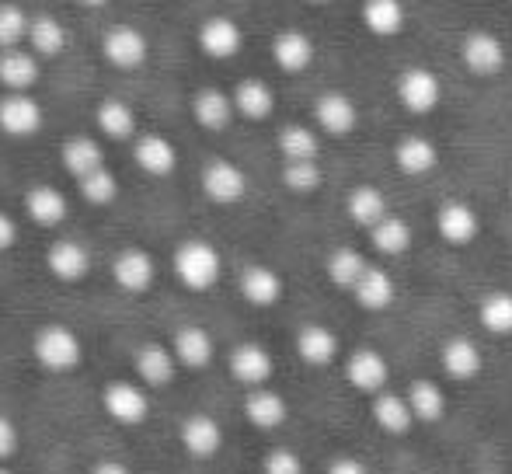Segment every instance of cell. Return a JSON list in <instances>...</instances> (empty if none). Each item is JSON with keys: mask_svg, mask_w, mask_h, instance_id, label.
I'll use <instances>...</instances> for the list:
<instances>
[{"mask_svg": "<svg viewBox=\"0 0 512 474\" xmlns=\"http://www.w3.org/2000/svg\"><path fill=\"white\" fill-rule=\"evenodd\" d=\"M220 251L213 248L203 237H189L175 248V276L182 279L185 290L206 293L220 279Z\"/></svg>", "mask_w": 512, "mask_h": 474, "instance_id": "1", "label": "cell"}, {"mask_svg": "<svg viewBox=\"0 0 512 474\" xmlns=\"http://www.w3.org/2000/svg\"><path fill=\"white\" fill-rule=\"evenodd\" d=\"M32 353L39 359L42 370H49V373H70V370H77V363L84 359L81 339H77V332L67 325H42L32 339Z\"/></svg>", "mask_w": 512, "mask_h": 474, "instance_id": "2", "label": "cell"}, {"mask_svg": "<svg viewBox=\"0 0 512 474\" xmlns=\"http://www.w3.org/2000/svg\"><path fill=\"white\" fill-rule=\"evenodd\" d=\"M394 95H398L401 109L411 112V116H432L443 102V81L429 67H408L394 84Z\"/></svg>", "mask_w": 512, "mask_h": 474, "instance_id": "3", "label": "cell"}, {"mask_svg": "<svg viewBox=\"0 0 512 474\" xmlns=\"http://www.w3.org/2000/svg\"><path fill=\"white\" fill-rule=\"evenodd\" d=\"M460 60H464V67L471 70L474 77H499L509 63V53H506V42L495 32L474 28V32H467L464 42H460Z\"/></svg>", "mask_w": 512, "mask_h": 474, "instance_id": "4", "label": "cell"}, {"mask_svg": "<svg viewBox=\"0 0 512 474\" xmlns=\"http://www.w3.org/2000/svg\"><path fill=\"white\" fill-rule=\"evenodd\" d=\"M147 35L133 25H112L102 35V56L115 70H136L147 63Z\"/></svg>", "mask_w": 512, "mask_h": 474, "instance_id": "5", "label": "cell"}, {"mask_svg": "<svg viewBox=\"0 0 512 474\" xmlns=\"http://www.w3.org/2000/svg\"><path fill=\"white\" fill-rule=\"evenodd\" d=\"M203 192L209 203L234 206L248 192V175L234 161H227V157H216V161H209L203 168Z\"/></svg>", "mask_w": 512, "mask_h": 474, "instance_id": "6", "label": "cell"}, {"mask_svg": "<svg viewBox=\"0 0 512 474\" xmlns=\"http://www.w3.org/2000/svg\"><path fill=\"white\" fill-rule=\"evenodd\" d=\"M345 380H349L352 391L373 398V394L387 391L391 363H387L384 353H377V349H356V353L345 359Z\"/></svg>", "mask_w": 512, "mask_h": 474, "instance_id": "7", "label": "cell"}, {"mask_svg": "<svg viewBox=\"0 0 512 474\" xmlns=\"http://www.w3.org/2000/svg\"><path fill=\"white\" fill-rule=\"evenodd\" d=\"M436 234L443 237L450 248H467V244L478 241L481 234V217L471 203H460L450 199L436 210Z\"/></svg>", "mask_w": 512, "mask_h": 474, "instance_id": "8", "label": "cell"}, {"mask_svg": "<svg viewBox=\"0 0 512 474\" xmlns=\"http://www.w3.org/2000/svg\"><path fill=\"white\" fill-rule=\"evenodd\" d=\"M439 366H443V373L453 384H471V380H478L481 370H485V353L478 349V342H471L467 335H457V339L443 342V349H439Z\"/></svg>", "mask_w": 512, "mask_h": 474, "instance_id": "9", "label": "cell"}, {"mask_svg": "<svg viewBox=\"0 0 512 474\" xmlns=\"http://www.w3.org/2000/svg\"><path fill=\"white\" fill-rule=\"evenodd\" d=\"M314 126L328 136H349L359 126V105L345 91H324L314 102Z\"/></svg>", "mask_w": 512, "mask_h": 474, "instance_id": "10", "label": "cell"}, {"mask_svg": "<svg viewBox=\"0 0 512 474\" xmlns=\"http://www.w3.org/2000/svg\"><path fill=\"white\" fill-rule=\"evenodd\" d=\"M102 405L122 426H140L150 415V398L143 394V387L129 384V380H112L102 391Z\"/></svg>", "mask_w": 512, "mask_h": 474, "instance_id": "11", "label": "cell"}, {"mask_svg": "<svg viewBox=\"0 0 512 474\" xmlns=\"http://www.w3.org/2000/svg\"><path fill=\"white\" fill-rule=\"evenodd\" d=\"M244 46V32L234 18L227 14H213L199 25V49L209 60H234Z\"/></svg>", "mask_w": 512, "mask_h": 474, "instance_id": "12", "label": "cell"}, {"mask_svg": "<svg viewBox=\"0 0 512 474\" xmlns=\"http://www.w3.org/2000/svg\"><path fill=\"white\" fill-rule=\"evenodd\" d=\"M276 373V359L265 346L258 342H241V346L230 353V377L244 387H265Z\"/></svg>", "mask_w": 512, "mask_h": 474, "instance_id": "13", "label": "cell"}, {"mask_svg": "<svg viewBox=\"0 0 512 474\" xmlns=\"http://www.w3.org/2000/svg\"><path fill=\"white\" fill-rule=\"evenodd\" d=\"M178 440H182V447H185V454H189V457H196V461H209V457L220 454L223 429H220V422H216L213 415L196 412V415H189V419L182 422V429H178Z\"/></svg>", "mask_w": 512, "mask_h": 474, "instance_id": "14", "label": "cell"}, {"mask_svg": "<svg viewBox=\"0 0 512 474\" xmlns=\"http://www.w3.org/2000/svg\"><path fill=\"white\" fill-rule=\"evenodd\" d=\"M0 129L7 136H32L42 129V105L28 91H11L0 98Z\"/></svg>", "mask_w": 512, "mask_h": 474, "instance_id": "15", "label": "cell"}, {"mask_svg": "<svg viewBox=\"0 0 512 474\" xmlns=\"http://www.w3.org/2000/svg\"><path fill=\"white\" fill-rule=\"evenodd\" d=\"M394 164L408 178H425L439 168V147L422 133H408L394 143Z\"/></svg>", "mask_w": 512, "mask_h": 474, "instance_id": "16", "label": "cell"}, {"mask_svg": "<svg viewBox=\"0 0 512 474\" xmlns=\"http://www.w3.org/2000/svg\"><path fill=\"white\" fill-rule=\"evenodd\" d=\"M244 419H248L255 429L272 433V429L286 426V419H290V405H286L283 394L272 391V387H251L248 398H244Z\"/></svg>", "mask_w": 512, "mask_h": 474, "instance_id": "17", "label": "cell"}, {"mask_svg": "<svg viewBox=\"0 0 512 474\" xmlns=\"http://www.w3.org/2000/svg\"><path fill=\"white\" fill-rule=\"evenodd\" d=\"M112 276L126 293H147L157 276V265L143 248H122L112 262Z\"/></svg>", "mask_w": 512, "mask_h": 474, "instance_id": "18", "label": "cell"}, {"mask_svg": "<svg viewBox=\"0 0 512 474\" xmlns=\"http://www.w3.org/2000/svg\"><path fill=\"white\" fill-rule=\"evenodd\" d=\"M352 297H356V304L363 307V311L384 314V311H391L394 300H398V283H394V276L384 265H370L366 276L359 279V286L352 290Z\"/></svg>", "mask_w": 512, "mask_h": 474, "instance_id": "19", "label": "cell"}, {"mask_svg": "<svg viewBox=\"0 0 512 474\" xmlns=\"http://www.w3.org/2000/svg\"><path fill=\"white\" fill-rule=\"evenodd\" d=\"M237 286H241V297L248 300L251 307H276L279 300H283V276H279L272 265H248V269L241 272V279H237Z\"/></svg>", "mask_w": 512, "mask_h": 474, "instance_id": "20", "label": "cell"}, {"mask_svg": "<svg viewBox=\"0 0 512 474\" xmlns=\"http://www.w3.org/2000/svg\"><path fill=\"white\" fill-rule=\"evenodd\" d=\"M272 60L283 74H304L314 63V39L300 28H283V32L272 39Z\"/></svg>", "mask_w": 512, "mask_h": 474, "instance_id": "21", "label": "cell"}, {"mask_svg": "<svg viewBox=\"0 0 512 474\" xmlns=\"http://www.w3.org/2000/svg\"><path fill=\"white\" fill-rule=\"evenodd\" d=\"M46 265L56 279H63V283H81V279L91 272V255L84 244L70 241V237H60V241L49 244Z\"/></svg>", "mask_w": 512, "mask_h": 474, "instance_id": "22", "label": "cell"}, {"mask_svg": "<svg viewBox=\"0 0 512 474\" xmlns=\"http://www.w3.org/2000/svg\"><path fill=\"white\" fill-rule=\"evenodd\" d=\"M373 422H377L387 436H408L418 419H415V412H411L408 394L380 391V394H373Z\"/></svg>", "mask_w": 512, "mask_h": 474, "instance_id": "23", "label": "cell"}, {"mask_svg": "<svg viewBox=\"0 0 512 474\" xmlns=\"http://www.w3.org/2000/svg\"><path fill=\"white\" fill-rule=\"evenodd\" d=\"M359 18H363L366 32L377 35V39H394L408 25V11L401 0H363L359 4Z\"/></svg>", "mask_w": 512, "mask_h": 474, "instance_id": "24", "label": "cell"}, {"mask_svg": "<svg viewBox=\"0 0 512 474\" xmlns=\"http://www.w3.org/2000/svg\"><path fill=\"white\" fill-rule=\"evenodd\" d=\"M133 157L147 175L154 178H168L171 171L178 168V150L168 136H157V133H143L140 140L133 143Z\"/></svg>", "mask_w": 512, "mask_h": 474, "instance_id": "25", "label": "cell"}, {"mask_svg": "<svg viewBox=\"0 0 512 474\" xmlns=\"http://www.w3.org/2000/svg\"><path fill=\"white\" fill-rule=\"evenodd\" d=\"M192 116H196L199 126L209 129V133H223L237 116L234 95H227V91H220V88H203L192 98Z\"/></svg>", "mask_w": 512, "mask_h": 474, "instance_id": "26", "label": "cell"}, {"mask_svg": "<svg viewBox=\"0 0 512 474\" xmlns=\"http://www.w3.org/2000/svg\"><path fill=\"white\" fill-rule=\"evenodd\" d=\"M234 109H237V116H244L251 122H265L276 112V91H272L262 77H244L234 88Z\"/></svg>", "mask_w": 512, "mask_h": 474, "instance_id": "27", "label": "cell"}, {"mask_svg": "<svg viewBox=\"0 0 512 474\" xmlns=\"http://www.w3.org/2000/svg\"><path fill=\"white\" fill-rule=\"evenodd\" d=\"M345 213H349L352 224L363 227L366 234H370L384 217H391L387 196L377 189V185H356V189L349 192V199H345Z\"/></svg>", "mask_w": 512, "mask_h": 474, "instance_id": "28", "label": "cell"}, {"mask_svg": "<svg viewBox=\"0 0 512 474\" xmlns=\"http://www.w3.org/2000/svg\"><path fill=\"white\" fill-rule=\"evenodd\" d=\"M136 373H140L143 384L168 387L178 373L175 349L161 346V342H147V346H140V353H136Z\"/></svg>", "mask_w": 512, "mask_h": 474, "instance_id": "29", "label": "cell"}, {"mask_svg": "<svg viewBox=\"0 0 512 474\" xmlns=\"http://www.w3.org/2000/svg\"><path fill=\"white\" fill-rule=\"evenodd\" d=\"M171 349L178 356V366H189V370H206L213 363V335L203 325H182L171 339Z\"/></svg>", "mask_w": 512, "mask_h": 474, "instance_id": "30", "label": "cell"}, {"mask_svg": "<svg viewBox=\"0 0 512 474\" xmlns=\"http://www.w3.org/2000/svg\"><path fill=\"white\" fill-rule=\"evenodd\" d=\"M0 84L7 91H32L39 84V56L28 49H0Z\"/></svg>", "mask_w": 512, "mask_h": 474, "instance_id": "31", "label": "cell"}, {"mask_svg": "<svg viewBox=\"0 0 512 474\" xmlns=\"http://www.w3.org/2000/svg\"><path fill=\"white\" fill-rule=\"evenodd\" d=\"M293 346L307 366H331L338 359V335L328 325H304Z\"/></svg>", "mask_w": 512, "mask_h": 474, "instance_id": "32", "label": "cell"}, {"mask_svg": "<svg viewBox=\"0 0 512 474\" xmlns=\"http://www.w3.org/2000/svg\"><path fill=\"white\" fill-rule=\"evenodd\" d=\"M25 210L35 224L53 231V227H60L63 220H67V199H63V192L53 189V185H32V189L25 192Z\"/></svg>", "mask_w": 512, "mask_h": 474, "instance_id": "33", "label": "cell"}, {"mask_svg": "<svg viewBox=\"0 0 512 474\" xmlns=\"http://www.w3.org/2000/svg\"><path fill=\"white\" fill-rule=\"evenodd\" d=\"M366 269H370V262H366V255L356 248H335L328 255V262H324V272H328L331 286H338V290H345V293L356 290L359 279L366 276Z\"/></svg>", "mask_w": 512, "mask_h": 474, "instance_id": "34", "label": "cell"}, {"mask_svg": "<svg viewBox=\"0 0 512 474\" xmlns=\"http://www.w3.org/2000/svg\"><path fill=\"white\" fill-rule=\"evenodd\" d=\"M408 401H411V412H415L418 422L425 426H436V422L446 419V394L436 380H415L408 387Z\"/></svg>", "mask_w": 512, "mask_h": 474, "instance_id": "35", "label": "cell"}, {"mask_svg": "<svg viewBox=\"0 0 512 474\" xmlns=\"http://www.w3.org/2000/svg\"><path fill=\"white\" fill-rule=\"evenodd\" d=\"M63 168H67L77 182L88 178L91 171L105 168V154H102V147H98V140H91V136H74V140L63 143Z\"/></svg>", "mask_w": 512, "mask_h": 474, "instance_id": "36", "label": "cell"}, {"mask_svg": "<svg viewBox=\"0 0 512 474\" xmlns=\"http://www.w3.org/2000/svg\"><path fill=\"white\" fill-rule=\"evenodd\" d=\"M411 241H415V231H411V224L408 220H401V217H384L377 227L370 231V244L380 251V255H387V258H398V255H405V251L411 248Z\"/></svg>", "mask_w": 512, "mask_h": 474, "instance_id": "37", "label": "cell"}, {"mask_svg": "<svg viewBox=\"0 0 512 474\" xmlns=\"http://www.w3.org/2000/svg\"><path fill=\"white\" fill-rule=\"evenodd\" d=\"M279 154H283V161H317V154H321V136L310 126L290 122V126L279 129Z\"/></svg>", "mask_w": 512, "mask_h": 474, "instance_id": "38", "label": "cell"}, {"mask_svg": "<svg viewBox=\"0 0 512 474\" xmlns=\"http://www.w3.org/2000/svg\"><path fill=\"white\" fill-rule=\"evenodd\" d=\"M28 46H32L35 56L53 60V56H60L67 49V28L53 14H39V18H32V28H28Z\"/></svg>", "mask_w": 512, "mask_h": 474, "instance_id": "39", "label": "cell"}, {"mask_svg": "<svg viewBox=\"0 0 512 474\" xmlns=\"http://www.w3.org/2000/svg\"><path fill=\"white\" fill-rule=\"evenodd\" d=\"M478 321L488 335L509 339L512 335V293H506V290L488 293V297L478 304Z\"/></svg>", "mask_w": 512, "mask_h": 474, "instance_id": "40", "label": "cell"}, {"mask_svg": "<svg viewBox=\"0 0 512 474\" xmlns=\"http://www.w3.org/2000/svg\"><path fill=\"white\" fill-rule=\"evenodd\" d=\"M95 119H98V129H102L108 140H129L133 129H136V112L129 109L126 102H119V98H105V102H98Z\"/></svg>", "mask_w": 512, "mask_h": 474, "instance_id": "41", "label": "cell"}, {"mask_svg": "<svg viewBox=\"0 0 512 474\" xmlns=\"http://www.w3.org/2000/svg\"><path fill=\"white\" fill-rule=\"evenodd\" d=\"M324 182L321 168H317V161H286L283 164V185L290 192H297V196H310V192H317Z\"/></svg>", "mask_w": 512, "mask_h": 474, "instance_id": "42", "label": "cell"}, {"mask_svg": "<svg viewBox=\"0 0 512 474\" xmlns=\"http://www.w3.org/2000/svg\"><path fill=\"white\" fill-rule=\"evenodd\" d=\"M77 185H81V196L88 199L91 206H112L115 199H119V178L108 168L91 171V175L81 178Z\"/></svg>", "mask_w": 512, "mask_h": 474, "instance_id": "43", "label": "cell"}, {"mask_svg": "<svg viewBox=\"0 0 512 474\" xmlns=\"http://www.w3.org/2000/svg\"><path fill=\"white\" fill-rule=\"evenodd\" d=\"M32 18L18 4H0V49H18L28 39Z\"/></svg>", "mask_w": 512, "mask_h": 474, "instance_id": "44", "label": "cell"}, {"mask_svg": "<svg viewBox=\"0 0 512 474\" xmlns=\"http://www.w3.org/2000/svg\"><path fill=\"white\" fill-rule=\"evenodd\" d=\"M262 471L265 474H304V461H300V454H293L290 447H276L265 454Z\"/></svg>", "mask_w": 512, "mask_h": 474, "instance_id": "45", "label": "cell"}, {"mask_svg": "<svg viewBox=\"0 0 512 474\" xmlns=\"http://www.w3.org/2000/svg\"><path fill=\"white\" fill-rule=\"evenodd\" d=\"M14 450H18V429L7 415H0V464L11 461Z\"/></svg>", "mask_w": 512, "mask_h": 474, "instance_id": "46", "label": "cell"}, {"mask_svg": "<svg viewBox=\"0 0 512 474\" xmlns=\"http://www.w3.org/2000/svg\"><path fill=\"white\" fill-rule=\"evenodd\" d=\"M328 474H370V468H366L359 457L342 454V457H335V461L328 464Z\"/></svg>", "mask_w": 512, "mask_h": 474, "instance_id": "47", "label": "cell"}, {"mask_svg": "<svg viewBox=\"0 0 512 474\" xmlns=\"http://www.w3.org/2000/svg\"><path fill=\"white\" fill-rule=\"evenodd\" d=\"M14 241H18V224H14L11 213L0 210V251L14 248Z\"/></svg>", "mask_w": 512, "mask_h": 474, "instance_id": "48", "label": "cell"}, {"mask_svg": "<svg viewBox=\"0 0 512 474\" xmlns=\"http://www.w3.org/2000/svg\"><path fill=\"white\" fill-rule=\"evenodd\" d=\"M91 474H129V468L122 461H98Z\"/></svg>", "mask_w": 512, "mask_h": 474, "instance_id": "49", "label": "cell"}, {"mask_svg": "<svg viewBox=\"0 0 512 474\" xmlns=\"http://www.w3.org/2000/svg\"><path fill=\"white\" fill-rule=\"evenodd\" d=\"M81 4H88V7H102V4H108V0H81Z\"/></svg>", "mask_w": 512, "mask_h": 474, "instance_id": "50", "label": "cell"}, {"mask_svg": "<svg viewBox=\"0 0 512 474\" xmlns=\"http://www.w3.org/2000/svg\"><path fill=\"white\" fill-rule=\"evenodd\" d=\"M307 4H314V7H321V4H328V0H307Z\"/></svg>", "mask_w": 512, "mask_h": 474, "instance_id": "51", "label": "cell"}, {"mask_svg": "<svg viewBox=\"0 0 512 474\" xmlns=\"http://www.w3.org/2000/svg\"><path fill=\"white\" fill-rule=\"evenodd\" d=\"M481 474H502V471H481Z\"/></svg>", "mask_w": 512, "mask_h": 474, "instance_id": "52", "label": "cell"}, {"mask_svg": "<svg viewBox=\"0 0 512 474\" xmlns=\"http://www.w3.org/2000/svg\"><path fill=\"white\" fill-rule=\"evenodd\" d=\"M0 474H11V471H7V468H0Z\"/></svg>", "mask_w": 512, "mask_h": 474, "instance_id": "53", "label": "cell"}, {"mask_svg": "<svg viewBox=\"0 0 512 474\" xmlns=\"http://www.w3.org/2000/svg\"><path fill=\"white\" fill-rule=\"evenodd\" d=\"M509 203H512V185H509Z\"/></svg>", "mask_w": 512, "mask_h": 474, "instance_id": "54", "label": "cell"}]
</instances>
